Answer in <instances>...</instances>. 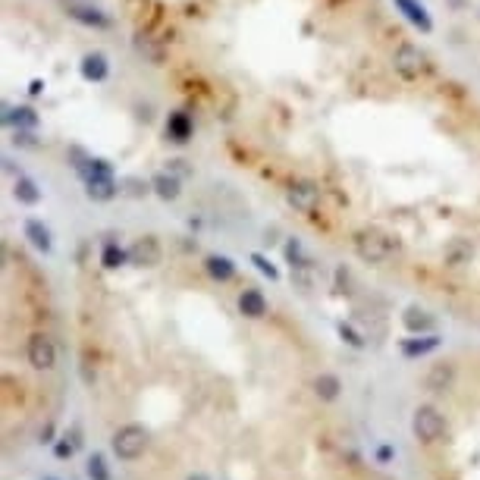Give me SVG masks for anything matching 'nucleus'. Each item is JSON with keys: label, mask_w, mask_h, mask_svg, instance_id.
<instances>
[{"label": "nucleus", "mask_w": 480, "mask_h": 480, "mask_svg": "<svg viewBox=\"0 0 480 480\" xmlns=\"http://www.w3.org/2000/svg\"><path fill=\"white\" fill-rule=\"evenodd\" d=\"M352 245H355V255L361 261H367V264H383V261L392 257V251L399 248V242H392V236L373 230V226H364V230L355 232Z\"/></svg>", "instance_id": "obj_1"}, {"label": "nucleus", "mask_w": 480, "mask_h": 480, "mask_svg": "<svg viewBox=\"0 0 480 480\" xmlns=\"http://www.w3.org/2000/svg\"><path fill=\"white\" fill-rule=\"evenodd\" d=\"M148 443H151V433H148V427H142V424H126V427H120V430L113 433V440H110V446H113V452H116V459H138V455L148 449Z\"/></svg>", "instance_id": "obj_2"}, {"label": "nucleus", "mask_w": 480, "mask_h": 480, "mask_svg": "<svg viewBox=\"0 0 480 480\" xmlns=\"http://www.w3.org/2000/svg\"><path fill=\"white\" fill-rule=\"evenodd\" d=\"M412 430L421 443H440L446 436V418L433 405H421L412 418Z\"/></svg>", "instance_id": "obj_3"}, {"label": "nucleus", "mask_w": 480, "mask_h": 480, "mask_svg": "<svg viewBox=\"0 0 480 480\" xmlns=\"http://www.w3.org/2000/svg\"><path fill=\"white\" fill-rule=\"evenodd\" d=\"M392 66H396V73L402 75V79H408V82H414V79H421L424 75V69H427V57L421 54V48H414V44H399L396 48V54H392Z\"/></svg>", "instance_id": "obj_4"}, {"label": "nucleus", "mask_w": 480, "mask_h": 480, "mask_svg": "<svg viewBox=\"0 0 480 480\" xmlns=\"http://www.w3.org/2000/svg\"><path fill=\"white\" fill-rule=\"evenodd\" d=\"M26 355H28V364H32L35 371H50V367L57 364V345L48 333H35V336L28 339Z\"/></svg>", "instance_id": "obj_5"}, {"label": "nucleus", "mask_w": 480, "mask_h": 480, "mask_svg": "<svg viewBox=\"0 0 480 480\" xmlns=\"http://www.w3.org/2000/svg\"><path fill=\"white\" fill-rule=\"evenodd\" d=\"M286 201H289L298 214H314L320 204V189L314 183H308V179H295V183H289V189H286Z\"/></svg>", "instance_id": "obj_6"}, {"label": "nucleus", "mask_w": 480, "mask_h": 480, "mask_svg": "<svg viewBox=\"0 0 480 480\" xmlns=\"http://www.w3.org/2000/svg\"><path fill=\"white\" fill-rule=\"evenodd\" d=\"M163 261V248L157 242V236H138L136 242L129 245V264L136 267H157Z\"/></svg>", "instance_id": "obj_7"}, {"label": "nucleus", "mask_w": 480, "mask_h": 480, "mask_svg": "<svg viewBox=\"0 0 480 480\" xmlns=\"http://www.w3.org/2000/svg\"><path fill=\"white\" fill-rule=\"evenodd\" d=\"M443 345V339L436 336V333H414L412 339H402L399 342V352L405 355V358H424V355H430V352H436Z\"/></svg>", "instance_id": "obj_8"}, {"label": "nucleus", "mask_w": 480, "mask_h": 480, "mask_svg": "<svg viewBox=\"0 0 480 480\" xmlns=\"http://www.w3.org/2000/svg\"><path fill=\"white\" fill-rule=\"evenodd\" d=\"M392 3H396V10H399V13L418 28V32H424V35L433 32V19H430V13H427V7L421 3V0H392Z\"/></svg>", "instance_id": "obj_9"}, {"label": "nucleus", "mask_w": 480, "mask_h": 480, "mask_svg": "<svg viewBox=\"0 0 480 480\" xmlns=\"http://www.w3.org/2000/svg\"><path fill=\"white\" fill-rule=\"evenodd\" d=\"M424 386L430 392H449L455 386V364L452 361H436V364L427 371Z\"/></svg>", "instance_id": "obj_10"}, {"label": "nucleus", "mask_w": 480, "mask_h": 480, "mask_svg": "<svg viewBox=\"0 0 480 480\" xmlns=\"http://www.w3.org/2000/svg\"><path fill=\"white\" fill-rule=\"evenodd\" d=\"M66 13H69V19L82 22V26H89V28H110V26H113V19H110L104 10L85 7V3H69Z\"/></svg>", "instance_id": "obj_11"}, {"label": "nucleus", "mask_w": 480, "mask_h": 480, "mask_svg": "<svg viewBox=\"0 0 480 480\" xmlns=\"http://www.w3.org/2000/svg\"><path fill=\"white\" fill-rule=\"evenodd\" d=\"M79 73L85 82H104L110 75V60L107 54H101V50H91V54L82 57L79 63Z\"/></svg>", "instance_id": "obj_12"}, {"label": "nucleus", "mask_w": 480, "mask_h": 480, "mask_svg": "<svg viewBox=\"0 0 480 480\" xmlns=\"http://www.w3.org/2000/svg\"><path fill=\"white\" fill-rule=\"evenodd\" d=\"M85 195L91 201L104 204V201H113L116 195H122V189L113 176H95V179H85Z\"/></svg>", "instance_id": "obj_13"}, {"label": "nucleus", "mask_w": 480, "mask_h": 480, "mask_svg": "<svg viewBox=\"0 0 480 480\" xmlns=\"http://www.w3.org/2000/svg\"><path fill=\"white\" fill-rule=\"evenodd\" d=\"M0 120H3V126H10V129H38V113H35V107H28V104H19V107L3 104Z\"/></svg>", "instance_id": "obj_14"}, {"label": "nucleus", "mask_w": 480, "mask_h": 480, "mask_svg": "<svg viewBox=\"0 0 480 480\" xmlns=\"http://www.w3.org/2000/svg\"><path fill=\"white\" fill-rule=\"evenodd\" d=\"M151 189H154V195L160 198V201H176V198L183 195V179L173 176L169 169H160V173L151 176Z\"/></svg>", "instance_id": "obj_15"}, {"label": "nucleus", "mask_w": 480, "mask_h": 480, "mask_svg": "<svg viewBox=\"0 0 480 480\" xmlns=\"http://www.w3.org/2000/svg\"><path fill=\"white\" fill-rule=\"evenodd\" d=\"M192 132H195V122H192L189 113H183V110H173L167 120V138L176 145H185L192 138Z\"/></svg>", "instance_id": "obj_16"}, {"label": "nucleus", "mask_w": 480, "mask_h": 480, "mask_svg": "<svg viewBox=\"0 0 480 480\" xmlns=\"http://www.w3.org/2000/svg\"><path fill=\"white\" fill-rule=\"evenodd\" d=\"M402 324H405L408 333H433L436 330V317H433L430 311H424V308H418V304H412V308H405V314H402Z\"/></svg>", "instance_id": "obj_17"}, {"label": "nucleus", "mask_w": 480, "mask_h": 480, "mask_svg": "<svg viewBox=\"0 0 480 480\" xmlns=\"http://www.w3.org/2000/svg\"><path fill=\"white\" fill-rule=\"evenodd\" d=\"M239 311L245 314V317L251 320H261L267 314V298L261 289H255V286H248V289L239 295Z\"/></svg>", "instance_id": "obj_18"}, {"label": "nucleus", "mask_w": 480, "mask_h": 480, "mask_svg": "<svg viewBox=\"0 0 480 480\" xmlns=\"http://www.w3.org/2000/svg\"><path fill=\"white\" fill-rule=\"evenodd\" d=\"M443 257H446V267H452V270L468 267V264H471V257H474V245L468 242V239H449Z\"/></svg>", "instance_id": "obj_19"}, {"label": "nucleus", "mask_w": 480, "mask_h": 480, "mask_svg": "<svg viewBox=\"0 0 480 480\" xmlns=\"http://www.w3.org/2000/svg\"><path fill=\"white\" fill-rule=\"evenodd\" d=\"M22 232H26V239L32 242V248L44 251V255L54 248V236H50V230L41 223V220H35V216H28L26 223H22Z\"/></svg>", "instance_id": "obj_20"}, {"label": "nucleus", "mask_w": 480, "mask_h": 480, "mask_svg": "<svg viewBox=\"0 0 480 480\" xmlns=\"http://www.w3.org/2000/svg\"><path fill=\"white\" fill-rule=\"evenodd\" d=\"M204 270L216 279V283H230L236 277V264H232L226 255H207L204 257Z\"/></svg>", "instance_id": "obj_21"}, {"label": "nucleus", "mask_w": 480, "mask_h": 480, "mask_svg": "<svg viewBox=\"0 0 480 480\" xmlns=\"http://www.w3.org/2000/svg\"><path fill=\"white\" fill-rule=\"evenodd\" d=\"M13 195H16V201L19 204H26V207H35V204H41V189H38V183H35L32 176H16V183H13Z\"/></svg>", "instance_id": "obj_22"}, {"label": "nucleus", "mask_w": 480, "mask_h": 480, "mask_svg": "<svg viewBox=\"0 0 480 480\" xmlns=\"http://www.w3.org/2000/svg\"><path fill=\"white\" fill-rule=\"evenodd\" d=\"M136 50H138V54H142L148 63H154V66H160V63H163V57H167V50H163V44H157V41L151 38V35H142V32L136 35Z\"/></svg>", "instance_id": "obj_23"}, {"label": "nucleus", "mask_w": 480, "mask_h": 480, "mask_svg": "<svg viewBox=\"0 0 480 480\" xmlns=\"http://www.w3.org/2000/svg\"><path fill=\"white\" fill-rule=\"evenodd\" d=\"M314 392H317V399H324V402H336L339 392H342V380H339L336 373H320V377L314 380Z\"/></svg>", "instance_id": "obj_24"}, {"label": "nucleus", "mask_w": 480, "mask_h": 480, "mask_svg": "<svg viewBox=\"0 0 480 480\" xmlns=\"http://www.w3.org/2000/svg\"><path fill=\"white\" fill-rule=\"evenodd\" d=\"M82 183L85 179H95V176H113V163L107 160V157H89V163L79 169Z\"/></svg>", "instance_id": "obj_25"}, {"label": "nucleus", "mask_w": 480, "mask_h": 480, "mask_svg": "<svg viewBox=\"0 0 480 480\" xmlns=\"http://www.w3.org/2000/svg\"><path fill=\"white\" fill-rule=\"evenodd\" d=\"M129 261V251L126 248H120L116 242H104V248H101V264L107 267V270H116V267H122Z\"/></svg>", "instance_id": "obj_26"}, {"label": "nucleus", "mask_w": 480, "mask_h": 480, "mask_svg": "<svg viewBox=\"0 0 480 480\" xmlns=\"http://www.w3.org/2000/svg\"><path fill=\"white\" fill-rule=\"evenodd\" d=\"M120 189L126 198H145V195H154V189H151V179L145 183L142 176H126L120 179Z\"/></svg>", "instance_id": "obj_27"}, {"label": "nucleus", "mask_w": 480, "mask_h": 480, "mask_svg": "<svg viewBox=\"0 0 480 480\" xmlns=\"http://www.w3.org/2000/svg\"><path fill=\"white\" fill-rule=\"evenodd\" d=\"M336 333H339V339H342L345 345H352V349H364V345H367L364 336H361L352 324H345V320H339V324H336Z\"/></svg>", "instance_id": "obj_28"}, {"label": "nucleus", "mask_w": 480, "mask_h": 480, "mask_svg": "<svg viewBox=\"0 0 480 480\" xmlns=\"http://www.w3.org/2000/svg\"><path fill=\"white\" fill-rule=\"evenodd\" d=\"M13 145H16V148L35 151L41 142H38V136H35V129H13Z\"/></svg>", "instance_id": "obj_29"}, {"label": "nucleus", "mask_w": 480, "mask_h": 480, "mask_svg": "<svg viewBox=\"0 0 480 480\" xmlns=\"http://www.w3.org/2000/svg\"><path fill=\"white\" fill-rule=\"evenodd\" d=\"M251 264H255L257 270L264 273L267 279H273V283H277V279H279V270L270 264V257H264V255H261V251H255V255H251Z\"/></svg>", "instance_id": "obj_30"}, {"label": "nucleus", "mask_w": 480, "mask_h": 480, "mask_svg": "<svg viewBox=\"0 0 480 480\" xmlns=\"http://www.w3.org/2000/svg\"><path fill=\"white\" fill-rule=\"evenodd\" d=\"M89 477L91 480H110V471H107V461H104V455H91L89 459Z\"/></svg>", "instance_id": "obj_31"}, {"label": "nucleus", "mask_w": 480, "mask_h": 480, "mask_svg": "<svg viewBox=\"0 0 480 480\" xmlns=\"http://www.w3.org/2000/svg\"><path fill=\"white\" fill-rule=\"evenodd\" d=\"M286 261H289L292 267H302V264H308V257H304L302 242H298V239H289V242H286Z\"/></svg>", "instance_id": "obj_32"}, {"label": "nucleus", "mask_w": 480, "mask_h": 480, "mask_svg": "<svg viewBox=\"0 0 480 480\" xmlns=\"http://www.w3.org/2000/svg\"><path fill=\"white\" fill-rule=\"evenodd\" d=\"M336 289L339 292H352V273H349V267L345 264L336 267Z\"/></svg>", "instance_id": "obj_33"}, {"label": "nucleus", "mask_w": 480, "mask_h": 480, "mask_svg": "<svg viewBox=\"0 0 480 480\" xmlns=\"http://www.w3.org/2000/svg\"><path fill=\"white\" fill-rule=\"evenodd\" d=\"M75 449H79V446H75V443L69 440L66 433H63V440L54 446V452H57V459H73V455H75Z\"/></svg>", "instance_id": "obj_34"}, {"label": "nucleus", "mask_w": 480, "mask_h": 480, "mask_svg": "<svg viewBox=\"0 0 480 480\" xmlns=\"http://www.w3.org/2000/svg\"><path fill=\"white\" fill-rule=\"evenodd\" d=\"M169 173L173 176H179V179H185V176H192V167H189V160H183V157H176V160H169Z\"/></svg>", "instance_id": "obj_35"}, {"label": "nucleus", "mask_w": 480, "mask_h": 480, "mask_svg": "<svg viewBox=\"0 0 480 480\" xmlns=\"http://www.w3.org/2000/svg\"><path fill=\"white\" fill-rule=\"evenodd\" d=\"M392 455H396V452H392V446H380L377 449V461H380V465H389Z\"/></svg>", "instance_id": "obj_36"}, {"label": "nucleus", "mask_w": 480, "mask_h": 480, "mask_svg": "<svg viewBox=\"0 0 480 480\" xmlns=\"http://www.w3.org/2000/svg\"><path fill=\"white\" fill-rule=\"evenodd\" d=\"M28 95H32V98L44 95V79H32V82H28Z\"/></svg>", "instance_id": "obj_37"}, {"label": "nucleus", "mask_w": 480, "mask_h": 480, "mask_svg": "<svg viewBox=\"0 0 480 480\" xmlns=\"http://www.w3.org/2000/svg\"><path fill=\"white\" fill-rule=\"evenodd\" d=\"M50 436H54V427H44V430H41V443H50Z\"/></svg>", "instance_id": "obj_38"}, {"label": "nucleus", "mask_w": 480, "mask_h": 480, "mask_svg": "<svg viewBox=\"0 0 480 480\" xmlns=\"http://www.w3.org/2000/svg\"><path fill=\"white\" fill-rule=\"evenodd\" d=\"M449 3H452V7H465L468 0H449Z\"/></svg>", "instance_id": "obj_39"}, {"label": "nucleus", "mask_w": 480, "mask_h": 480, "mask_svg": "<svg viewBox=\"0 0 480 480\" xmlns=\"http://www.w3.org/2000/svg\"><path fill=\"white\" fill-rule=\"evenodd\" d=\"M189 480H207V474H192Z\"/></svg>", "instance_id": "obj_40"}, {"label": "nucleus", "mask_w": 480, "mask_h": 480, "mask_svg": "<svg viewBox=\"0 0 480 480\" xmlns=\"http://www.w3.org/2000/svg\"><path fill=\"white\" fill-rule=\"evenodd\" d=\"M44 480H54V477H44Z\"/></svg>", "instance_id": "obj_41"}]
</instances>
